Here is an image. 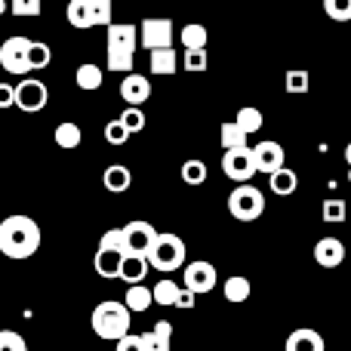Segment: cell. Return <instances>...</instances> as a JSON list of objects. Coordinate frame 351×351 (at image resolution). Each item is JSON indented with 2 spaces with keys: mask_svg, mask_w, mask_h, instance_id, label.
I'll return each instance as SVG.
<instances>
[{
  "mask_svg": "<svg viewBox=\"0 0 351 351\" xmlns=\"http://www.w3.org/2000/svg\"><path fill=\"white\" fill-rule=\"evenodd\" d=\"M40 250V225L31 216H6L0 222V253L6 259H31Z\"/></svg>",
  "mask_w": 351,
  "mask_h": 351,
  "instance_id": "1",
  "label": "cell"
},
{
  "mask_svg": "<svg viewBox=\"0 0 351 351\" xmlns=\"http://www.w3.org/2000/svg\"><path fill=\"white\" fill-rule=\"evenodd\" d=\"M136 43H139V25H108V37H105V62L108 71L133 74L136 62Z\"/></svg>",
  "mask_w": 351,
  "mask_h": 351,
  "instance_id": "2",
  "label": "cell"
},
{
  "mask_svg": "<svg viewBox=\"0 0 351 351\" xmlns=\"http://www.w3.org/2000/svg\"><path fill=\"white\" fill-rule=\"evenodd\" d=\"M130 315L133 311L127 308V302H117V299H105L93 308V333L105 342H121L123 336L130 333Z\"/></svg>",
  "mask_w": 351,
  "mask_h": 351,
  "instance_id": "3",
  "label": "cell"
},
{
  "mask_svg": "<svg viewBox=\"0 0 351 351\" xmlns=\"http://www.w3.org/2000/svg\"><path fill=\"white\" fill-rule=\"evenodd\" d=\"M148 262H152V268H158L160 274H173L176 268L185 265V241H182L179 234H158V241H154L152 253H148Z\"/></svg>",
  "mask_w": 351,
  "mask_h": 351,
  "instance_id": "4",
  "label": "cell"
},
{
  "mask_svg": "<svg viewBox=\"0 0 351 351\" xmlns=\"http://www.w3.org/2000/svg\"><path fill=\"white\" fill-rule=\"evenodd\" d=\"M31 43L25 34H16V37H6L0 43V68L12 77H28L31 74Z\"/></svg>",
  "mask_w": 351,
  "mask_h": 351,
  "instance_id": "5",
  "label": "cell"
},
{
  "mask_svg": "<svg viewBox=\"0 0 351 351\" xmlns=\"http://www.w3.org/2000/svg\"><path fill=\"white\" fill-rule=\"evenodd\" d=\"M228 213L237 222H256L265 213V197H262V191L256 185L243 182L228 194Z\"/></svg>",
  "mask_w": 351,
  "mask_h": 351,
  "instance_id": "6",
  "label": "cell"
},
{
  "mask_svg": "<svg viewBox=\"0 0 351 351\" xmlns=\"http://www.w3.org/2000/svg\"><path fill=\"white\" fill-rule=\"evenodd\" d=\"M49 102V90L43 80L37 77H22L16 86V108L25 111V114H37V111H43Z\"/></svg>",
  "mask_w": 351,
  "mask_h": 351,
  "instance_id": "7",
  "label": "cell"
},
{
  "mask_svg": "<svg viewBox=\"0 0 351 351\" xmlns=\"http://www.w3.org/2000/svg\"><path fill=\"white\" fill-rule=\"evenodd\" d=\"M222 173L228 176L231 182H237V185L250 182L256 173H259L253 148L247 145V148H234V152H225V158H222Z\"/></svg>",
  "mask_w": 351,
  "mask_h": 351,
  "instance_id": "8",
  "label": "cell"
},
{
  "mask_svg": "<svg viewBox=\"0 0 351 351\" xmlns=\"http://www.w3.org/2000/svg\"><path fill=\"white\" fill-rule=\"evenodd\" d=\"M139 37H142V47L145 49H164V47H173V22L170 19H145L139 25Z\"/></svg>",
  "mask_w": 351,
  "mask_h": 351,
  "instance_id": "9",
  "label": "cell"
},
{
  "mask_svg": "<svg viewBox=\"0 0 351 351\" xmlns=\"http://www.w3.org/2000/svg\"><path fill=\"white\" fill-rule=\"evenodd\" d=\"M182 280H185V290L197 293V296L200 293H210L216 287V265H210L206 259H194L185 265Z\"/></svg>",
  "mask_w": 351,
  "mask_h": 351,
  "instance_id": "10",
  "label": "cell"
},
{
  "mask_svg": "<svg viewBox=\"0 0 351 351\" xmlns=\"http://www.w3.org/2000/svg\"><path fill=\"white\" fill-rule=\"evenodd\" d=\"M123 237H127V253L148 256L154 241H158V231H154L152 222H130L123 225Z\"/></svg>",
  "mask_w": 351,
  "mask_h": 351,
  "instance_id": "11",
  "label": "cell"
},
{
  "mask_svg": "<svg viewBox=\"0 0 351 351\" xmlns=\"http://www.w3.org/2000/svg\"><path fill=\"white\" fill-rule=\"evenodd\" d=\"M253 154H256V167H259V173H265V176H271V173H278V170H284V148H280V142H274V139H265V142H259V145L253 148Z\"/></svg>",
  "mask_w": 351,
  "mask_h": 351,
  "instance_id": "12",
  "label": "cell"
},
{
  "mask_svg": "<svg viewBox=\"0 0 351 351\" xmlns=\"http://www.w3.org/2000/svg\"><path fill=\"white\" fill-rule=\"evenodd\" d=\"M121 99L127 105H139L142 108V102H148L152 99V80L148 77H142V74H127V77L121 80Z\"/></svg>",
  "mask_w": 351,
  "mask_h": 351,
  "instance_id": "13",
  "label": "cell"
},
{
  "mask_svg": "<svg viewBox=\"0 0 351 351\" xmlns=\"http://www.w3.org/2000/svg\"><path fill=\"white\" fill-rule=\"evenodd\" d=\"M342 259H346V243L339 237H321L315 243V262L321 268H336L342 265Z\"/></svg>",
  "mask_w": 351,
  "mask_h": 351,
  "instance_id": "14",
  "label": "cell"
},
{
  "mask_svg": "<svg viewBox=\"0 0 351 351\" xmlns=\"http://www.w3.org/2000/svg\"><path fill=\"white\" fill-rule=\"evenodd\" d=\"M148 271H152V262H148V256L123 253L121 274H117V280H127V284L133 287V284H142V280L148 278Z\"/></svg>",
  "mask_w": 351,
  "mask_h": 351,
  "instance_id": "15",
  "label": "cell"
},
{
  "mask_svg": "<svg viewBox=\"0 0 351 351\" xmlns=\"http://www.w3.org/2000/svg\"><path fill=\"white\" fill-rule=\"evenodd\" d=\"M284 351H327V346H324V336L317 333V330H293L290 336H287V346Z\"/></svg>",
  "mask_w": 351,
  "mask_h": 351,
  "instance_id": "16",
  "label": "cell"
},
{
  "mask_svg": "<svg viewBox=\"0 0 351 351\" xmlns=\"http://www.w3.org/2000/svg\"><path fill=\"white\" fill-rule=\"evenodd\" d=\"M68 22L74 28H96V10H93V0H68Z\"/></svg>",
  "mask_w": 351,
  "mask_h": 351,
  "instance_id": "17",
  "label": "cell"
},
{
  "mask_svg": "<svg viewBox=\"0 0 351 351\" xmlns=\"http://www.w3.org/2000/svg\"><path fill=\"white\" fill-rule=\"evenodd\" d=\"M179 71V53L173 47H164V49H152V74L158 77H173Z\"/></svg>",
  "mask_w": 351,
  "mask_h": 351,
  "instance_id": "18",
  "label": "cell"
},
{
  "mask_svg": "<svg viewBox=\"0 0 351 351\" xmlns=\"http://www.w3.org/2000/svg\"><path fill=\"white\" fill-rule=\"evenodd\" d=\"M102 182L111 194H123L130 185H133V173H130V167H123V164H111V167H105Z\"/></svg>",
  "mask_w": 351,
  "mask_h": 351,
  "instance_id": "19",
  "label": "cell"
},
{
  "mask_svg": "<svg viewBox=\"0 0 351 351\" xmlns=\"http://www.w3.org/2000/svg\"><path fill=\"white\" fill-rule=\"evenodd\" d=\"M121 262H123V253H117V250H96V256H93V268L102 278H117L121 274Z\"/></svg>",
  "mask_w": 351,
  "mask_h": 351,
  "instance_id": "20",
  "label": "cell"
},
{
  "mask_svg": "<svg viewBox=\"0 0 351 351\" xmlns=\"http://www.w3.org/2000/svg\"><path fill=\"white\" fill-rule=\"evenodd\" d=\"M247 139H250V133H247V130H243L237 121L222 123V130H219V142H222L225 152H234V148H247Z\"/></svg>",
  "mask_w": 351,
  "mask_h": 351,
  "instance_id": "21",
  "label": "cell"
},
{
  "mask_svg": "<svg viewBox=\"0 0 351 351\" xmlns=\"http://www.w3.org/2000/svg\"><path fill=\"white\" fill-rule=\"evenodd\" d=\"M222 293H225V299H228L231 305H241V302H247V299H250V293H253V284H250L243 274H234V278H228L222 284Z\"/></svg>",
  "mask_w": 351,
  "mask_h": 351,
  "instance_id": "22",
  "label": "cell"
},
{
  "mask_svg": "<svg viewBox=\"0 0 351 351\" xmlns=\"http://www.w3.org/2000/svg\"><path fill=\"white\" fill-rule=\"evenodd\" d=\"M268 185H271V191L278 194V197H290V194L299 188V176L293 173L290 167H284V170L268 176Z\"/></svg>",
  "mask_w": 351,
  "mask_h": 351,
  "instance_id": "23",
  "label": "cell"
},
{
  "mask_svg": "<svg viewBox=\"0 0 351 351\" xmlns=\"http://www.w3.org/2000/svg\"><path fill=\"white\" fill-rule=\"evenodd\" d=\"M130 311H148L154 305V290H148L145 284H133L127 287V296H123Z\"/></svg>",
  "mask_w": 351,
  "mask_h": 351,
  "instance_id": "24",
  "label": "cell"
},
{
  "mask_svg": "<svg viewBox=\"0 0 351 351\" xmlns=\"http://www.w3.org/2000/svg\"><path fill=\"white\" fill-rule=\"evenodd\" d=\"M74 80H77V86L84 93H93V90H99V86H102V68L99 65H93V62H84V65L77 68V71H74Z\"/></svg>",
  "mask_w": 351,
  "mask_h": 351,
  "instance_id": "25",
  "label": "cell"
},
{
  "mask_svg": "<svg viewBox=\"0 0 351 351\" xmlns=\"http://www.w3.org/2000/svg\"><path fill=\"white\" fill-rule=\"evenodd\" d=\"M53 139H56V145H59V148H65V152H74V148L84 142V133H80L77 123L65 121V123H59V127H56Z\"/></svg>",
  "mask_w": 351,
  "mask_h": 351,
  "instance_id": "26",
  "label": "cell"
},
{
  "mask_svg": "<svg viewBox=\"0 0 351 351\" xmlns=\"http://www.w3.org/2000/svg\"><path fill=\"white\" fill-rule=\"evenodd\" d=\"M179 40H182V47H185V49H206V40H210V34H206L204 25L188 22L185 28H182Z\"/></svg>",
  "mask_w": 351,
  "mask_h": 351,
  "instance_id": "27",
  "label": "cell"
},
{
  "mask_svg": "<svg viewBox=\"0 0 351 351\" xmlns=\"http://www.w3.org/2000/svg\"><path fill=\"white\" fill-rule=\"evenodd\" d=\"M152 290H154V305H173V308H176V302H179V296H182V290H185V287H179L176 280L164 278L160 284H154Z\"/></svg>",
  "mask_w": 351,
  "mask_h": 351,
  "instance_id": "28",
  "label": "cell"
},
{
  "mask_svg": "<svg viewBox=\"0 0 351 351\" xmlns=\"http://www.w3.org/2000/svg\"><path fill=\"white\" fill-rule=\"evenodd\" d=\"M234 121L241 123V127L247 130L250 136H253V133H259V130H262V121H265V117H262V111H259V108H253V105H247V108H241V111H237V117H234Z\"/></svg>",
  "mask_w": 351,
  "mask_h": 351,
  "instance_id": "29",
  "label": "cell"
},
{
  "mask_svg": "<svg viewBox=\"0 0 351 351\" xmlns=\"http://www.w3.org/2000/svg\"><path fill=\"white\" fill-rule=\"evenodd\" d=\"M182 182H185V185H204L206 182L204 160H185V164H182Z\"/></svg>",
  "mask_w": 351,
  "mask_h": 351,
  "instance_id": "30",
  "label": "cell"
},
{
  "mask_svg": "<svg viewBox=\"0 0 351 351\" xmlns=\"http://www.w3.org/2000/svg\"><path fill=\"white\" fill-rule=\"evenodd\" d=\"M321 216H324V222L327 225H339V222H346V216H348V206H346V200H324V210H321Z\"/></svg>",
  "mask_w": 351,
  "mask_h": 351,
  "instance_id": "31",
  "label": "cell"
},
{
  "mask_svg": "<svg viewBox=\"0 0 351 351\" xmlns=\"http://www.w3.org/2000/svg\"><path fill=\"white\" fill-rule=\"evenodd\" d=\"M206 65H210V59H206V49H185V56H182V68H185L188 74L206 71Z\"/></svg>",
  "mask_w": 351,
  "mask_h": 351,
  "instance_id": "32",
  "label": "cell"
},
{
  "mask_svg": "<svg viewBox=\"0 0 351 351\" xmlns=\"http://www.w3.org/2000/svg\"><path fill=\"white\" fill-rule=\"evenodd\" d=\"M10 12L19 19H34L43 12V0H10Z\"/></svg>",
  "mask_w": 351,
  "mask_h": 351,
  "instance_id": "33",
  "label": "cell"
},
{
  "mask_svg": "<svg viewBox=\"0 0 351 351\" xmlns=\"http://www.w3.org/2000/svg\"><path fill=\"white\" fill-rule=\"evenodd\" d=\"M121 123L130 130V133H142V130H145V114H142L139 105H127L121 114Z\"/></svg>",
  "mask_w": 351,
  "mask_h": 351,
  "instance_id": "34",
  "label": "cell"
},
{
  "mask_svg": "<svg viewBox=\"0 0 351 351\" xmlns=\"http://www.w3.org/2000/svg\"><path fill=\"white\" fill-rule=\"evenodd\" d=\"M308 71L305 68H290L287 71V80H284V86H287V93H308Z\"/></svg>",
  "mask_w": 351,
  "mask_h": 351,
  "instance_id": "35",
  "label": "cell"
},
{
  "mask_svg": "<svg viewBox=\"0 0 351 351\" xmlns=\"http://www.w3.org/2000/svg\"><path fill=\"white\" fill-rule=\"evenodd\" d=\"M324 12L333 22H351V0H324Z\"/></svg>",
  "mask_w": 351,
  "mask_h": 351,
  "instance_id": "36",
  "label": "cell"
},
{
  "mask_svg": "<svg viewBox=\"0 0 351 351\" xmlns=\"http://www.w3.org/2000/svg\"><path fill=\"white\" fill-rule=\"evenodd\" d=\"M99 250H117V253H127V237H123V228H111L99 237Z\"/></svg>",
  "mask_w": 351,
  "mask_h": 351,
  "instance_id": "37",
  "label": "cell"
},
{
  "mask_svg": "<svg viewBox=\"0 0 351 351\" xmlns=\"http://www.w3.org/2000/svg\"><path fill=\"white\" fill-rule=\"evenodd\" d=\"M130 136H133V133H130V130L121 123V117H117V121H108V123H105V142H108V145H123Z\"/></svg>",
  "mask_w": 351,
  "mask_h": 351,
  "instance_id": "38",
  "label": "cell"
},
{
  "mask_svg": "<svg viewBox=\"0 0 351 351\" xmlns=\"http://www.w3.org/2000/svg\"><path fill=\"white\" fill-rule=\"evenodd\" d=\"M31 71H40V68H47L49 62H53V53H49V47L47 43H31Z\"/></svg>",
  "mask_w": 351,
  "mask_h": 351,
  "instance_id": "39",
  "label": "cell"
},
{
  "mask_svg": "<svg viewBox=\"0 0 351 351\" xmlns=\"http://www.w3.org/2000/svg\"><path fill=\"white\" fill-rule=\"evenodd\" d=\"M0 351H28V342L12 330H0Z\"/></svg>",
  "mask_w": 351,
  "mask_h": 351,
  "instance_id": "40",
  "label": "cell"
},
{
  "mask_svg": "<svg viewBox=\"0 0 351 351\" xmlns=\"http://www.w3.org/2000/svg\"><path fill=\"white\" fill-rule=\"evenodd\" d=\"M93 10H96V28H108L111 22V10H114V3L111 0H93Z\"/></svg>",
  "mask_w": 351,
  "mask_h": 351,
  "instance_id": "41",
  "label": "cell"
},
{
  "mask_svg": "<svg viewBox=\"0 0 351 351\" xmlns=\"http://www.w3.org/2000/svg\"><path fill=\"white\" fill-rule=\"evenodd\" d=\"M117 351H148L145 333H127L121 342H117Z\"/></svg>",
  "mask_w": 351,
  "mask_h": 351,
  "instance_id": "42",
  "label": "cell"
},
{
  "mask_svg": "<svg viewBox=\"0 0 351 351\" xmlns=\"http://www.w3.org/2000/svg\"><path fill=\"white\" fill-rule=\"evenodd\" d=\"M16 105V86L12 84H0V111Z\"/></svg>",
  "mask_w": 351,
  "mask_h": 351,
  "instance_id": "43",
  "label": "cell"
},
{
  "mask_svg": "<svg viewBox=\"0 0 351 351\" xmlns=\"http://www.w3.org/2000/svg\"><path fill=\"white\" fill-rule=\"evenodd\" d=\"M152 333L158 336V339H167V342H170V339H173V324H170V321H158Z\"/></svg>",
  "mask_w": 351,
  "mask_h": 351,
  "instance_id": "44",
  "label": "cell"
},
{
  "mask_svg": "<svg viewBox=\"0 0 351 351\" xmlns=\"http://www.w3.org/2000/svg\"><path fill=\"white\" fill-rule=\"evenodd\" d=\"M194 296H197V293L182 290V296H179V302H176V308H194Z\"/></svg>",
  "mask_w": 351,
  "mask_h": 351,
  "instance_id": "45",
  "label": "cell"
},
{
  "mask_svg": "<svg viewBox=\"0 0 351 351\" xmlns=\"http://www.w3.org/2000/svg\"><path fill=\"white\" fill-rule=\"evenodd\" d=\"M346 164L351 167V142H348V145H346Z\"/></svg>",
  "mask_w": 351,
  "mask_h": 351,
  "instance_id": "46",
  "label": "cell"
},
{
  "mask_svg": "<svg viewBox=\"0 0 351 351\" xmlns=\"http://www.w3.org/2000/svg\"><path fill=\"white\" fill-rule=\"evenodd\" d=\"M6 10H10V3H6V0H0V16H3Z\"/></svg>",
  "mask_w": 351,
  "mask_h": 351,
  "instance_id": "47",
  "label": "cell"
},
{
  "mask_svg": "<svg viewBox=\"0 0 351 351\" xmlns=\"http://www.w3.org/2000/svg\"><path fill=\"white\" fill-rule=\"evenodd\" d=\"M348 182H351V167H348Z\"/></svg>",
  "mask_w": 351,
  "mask_h": 351,
  "instance_id": "48",
  "label": "cell"
}]
</instances>
